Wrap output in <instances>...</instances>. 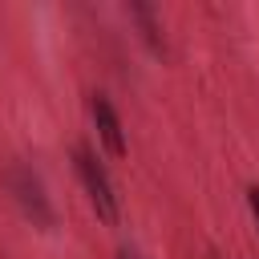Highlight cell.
<instances>
[{
    "label": "cell",
    "instance_id": "cell-1",
    "mask_svg": "<svg viewBox=\"0 0 259 259\" xmlns=\"http://www.w3.org/2000/svg\"><path fill=\"white\" fill-rule=\"evenodd\" d=\"M4 186H8V194H12V202L20 206V214H24V219H32V223H36V227H45V231L57 223L53 198H49V190H45L40 174H36L28 162L12 158V162L4 166Z\"/></svg>",
    "mask_w": 259,
    "mask_h": 259
},
{
    "label": "cell",
    "instance_id": "cell-6",
    "mask_svg": "<svg viewBox=\"0 0 259 259\" xmlns=\"http://www.w3.org/2000/svg\"><path fill=\"white\" fill-rule=\"evenodd\" d=\"M117 259H142V255H138V251H130V247H121V251H117Z\"/></svg>",
    "mask_w": 259,
    "mask_h": 259
},
{
    "label": "cell",
    "instance_id": "cell-5",
    "mask_svg": "<svg viewBox=\"0 0 259 259\" xmlns=\"http://www.w3.org/2000/svg\"><path fill=\"white\" fill-rule=\"evenodd\" d=\"M247 210H251V219H255V227H259V186L247 190Z\"/></svg>",
    "mask_w": 259,
    "mask_h": 259
},
{
    "label": "cell",
    "instance_id": "cell-2",
    "mask_svg": "<svg viewBox=\"0 0 259 259\" xmlns=\"http://www.w3.org/2000/svg\"><path fill=\"white\" fill-rule=\"evenodd\" d=\"M73 166H77V178H81V186H85V194H89V206L97 210V219H101V223H117V214H121L117 190H113V182H109L105 166L97 162V154H93L85 142L73 150Z\"/></svg>",
    "mask_w": 259,
    "mask_h": 259
},
{
    "label": "cell",
    "instance_id": "cell-4",
    "mask_svg": "<svg viewBox=\"0 0 259 259\" xmlns=\"http://www.w3.org/2000/svg\"><path fill=\"white\" fill-rule=\"evenodd\" d=\"M130 12H134V16L142 20V28H146V40H150L154 49H162V36H158V20H154V12H150L146 4H134Z\"/></svg>",
    "mask_w": 259,
    "mask_h": 259
},
{
    "label": "cell",
    "instance_id": "cell-3",
    "mask_svg": "<svg viewBox=\"0 0 259 259\" xmlns=\"http://www.w3.org/2000/svg\"><path fill=\"white\" fill-rule=\"evenodd\" d=\"M89 113H93V125H97L101 146H105L113 158H121V154H125V130H121V117H117L113 101H109L105 93H93V97H89Z\"/></svg>",
    "mask_w": 259,
    "mask_h": 259
}]
</instances>
